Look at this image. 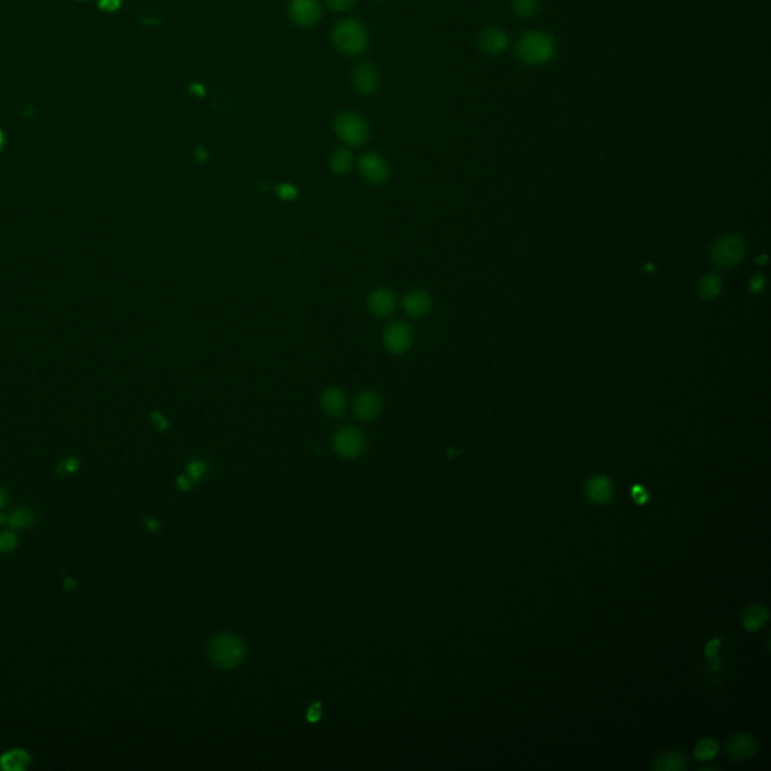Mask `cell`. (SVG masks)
<instances>
[{
	"label": "cell",
	"instance_id": "cell-1",
	"mask_svg": "<svg viewBox=\"0 0 771 771\" xmlns=\"http://www.w3.org/2000/svg\"><path fill=\"white\" fill-rule=\"evenodd\" d=\"M331 40L340 53L348 56L363 53L369 44L366 27L354 18L339 22L331 32Z\"/></svg>",
	"mask_w": 771,
	"mask_h": 771
},
{
	"label": "cell",
	"instance_id": "cell-2",
	"mask_svg": "<svg viewBox=\"0 0 771 771\" xmlns=\"http://www.w3.org/2000/svg\"><path fill=\"white\" fill-rule=\"evenodd\" d=\"M244 643L236 634L223 633L214 637L210 643V660L212 665L222 669L237 668L244 658Z\"/></svg>",
	"mask_w": 771,
	"mask_h": 771
},
{
	"label": "cell",
	"instance_id": "cell-3",
	"mask_svg": "<svg viewBox=\"0 0 771 771\" xmlns=\"http://www.w3.org/2000/svg\"><path fill=\"white\" fill-rule=\"evenodd\" d=\"M554 55V43L544 32H528L519 43L520 59L529 65H541L549 62Z\"/></svg>",
	"mask_w": 771,
	"mask_h": 771
},
{
	"label": "cell",
	"instance_id": "cell-4",
	"mask_svg": "<svg viewBox=\"0 0 771 771\" xmlns=\"http://www.w3.org/2000/svg\"><path fill=\"white\" fill-rule=\"evenodd\" d=\"M338 138L350 146L363 145L369 138L368 122L356 112H340L333 121Z\"/></svg>",
	"mask_w": 771,
	"mask_h": 771
},
{
	"label": "cell",
	"instance_id": "cell-5",
	"mask_svg": "<svg viewBox=\"0 0 771 771\" xmlns=\"http://www.w3.org/2000/svg\"><path fill=\"white\" fill-rule=\"evenodd\" d=\"M746 253V244L737 236L719 238L711 247V259L720 268H730L741 262Z\"/></svg>",
	"mask_w": 771,
	"mask_h": 771
},
{
	"label": "cell",
	"instance_id": "cell-6",
	"mask_svg": "<svg viewBox=\"0 0 771 771\" xmlns=\"http://www.w3.org/2000/svg\"><path fill=\"white\" fill-rule=\"evenodd\" d=\"M333 446L338 455L353 460L363 452L365 437L360 433V429L354 426H344L335 434Z\"/></svg>",
	"mask_w": 771,
	"mask_h": 771
},
{
	"label": "cell",
	"instance_id": "cell-7",
	"mask_svg": "<svg viewBox=\"0 0 771 771\" xmlns=\"http://www.w3.org/2000/svg\"><path fill=\"white\" fill-rule=\"evenodd\" d=\"M288 15L301 27H310L319 22L321 5L318 0H289Z\"/></svg>",
	"mask_w": 771,
	"mask_h": 771
},
{
	"label": "cell",
	"instance_id": "cell-8",
	"mask_svg": "<svg viewBox=\"0 0 771 771\" xmlns=\"http://www.w3.org/2000/svg\"><path fill=\"white\" fill-rule=\"evenodd\" d=\"M359 172L369 184H384L389 178V166L382 155L363 154L359 159Z\"/></svg>",
	"mask_w": 771,
	"mask_h": 771
},
{
	"label": "cell",
	"instance_id": "cell-9",
	"mask_svg": "<svg viewBox=\"0 0 771 771\" xmlns=\"http://www.w3.org/2000/svg\"><path fill=\"white\" fill-rule=\"evenodd\" d=\"M383 340L392 354H404L413 344V331L404 323H392L384 330Z\"/></svg>",
	"mask_w": 771,
	"mask_h": 771
},
{
	"label": "cell",
	"instance_id": "cell-10",
	"mask_svg": "<svg viewBox=\"0 0 771 771\" xmlns=\"http://www.w3.org/2000/svg\"><path fill=\"white\" fill-rule=\"evenodd\" d=\"M351 82H353L354 89L359 94L369 95L378 89L380 75L370 64H360L354 68L353 75H351Z\"/></svg>",
	"mask_w": 771,
	"mask_h": 771
},
{
	"label": "cell",
	"instance_id": "cell-11",
	"mask_svg": "<svg viewBox=\"0 0 771 771\" xmlns=\"http://www.w3.org/2000/svg\"><path fill=\"white\" fill-rule=\"evenodd\" d=\"M383 410V399L373 390H365L359 394L354 403V413L362 421H374Z\"/></svg>",
	"mask_w": 771,
	"mask_h": 771
},
{
	"label": "cell",
	"instance_id": "cell-12",
	"mask_svg": "<svg viewBox=\"0 0 771 771\" xmlns=\"http://www.w3.org/2000/svg\"><path fill=\"white\" fill-rule=\"evenodd\" d=\"M395 306H396L395 294L386 288L374 289L368 298V308L370 310V314L380 318L389 317L395 310Z\"/></svg>",
	"mask_w": 771,
	"mask_h": 771
},
{
	"label": "cell",
	"instance_id": "cell-13",
	"mask_svg": "<svg viewBox=\"0 0 771 771\" xmlns=\"http://www.w3.org/2000/svg\"><path fill=\"white\" fill-rule=\"evenodd\" d=\"M480 47L488 55H499L506 50L507 36L497 27H487L480 35Z\"/></svg>",
	"mask_w": 771,
	"mask_h": 771
},
{
	"label": "cell",
	"instance_id": "cell-14",
	"mask_svg": "<svg viewBox=\"0 0 771 771\" xmlns=\"http://www.w3.org/2000/svg\"><path fill=\"white\" fill-rule=\"evenodd\" d=\"M431 297H429L428 292L425 291H412L408 292V294L404 297V310L407 312V314L410 317H415V318H419V317H424L425 314H428V310L431 309Z\"/></svg>",
	"mask_w": 771,
	"mask_h": 771
},
{
	"label": "cell",
	"instance_id": "cell-15",
	"mask_svg": "<svg viewBox=\"0 0 771 771\" xmlns=\"http://www.w3.org/2000/svg\"><path fill=\"white\" fill-rule=\"evenodd\" d=\"M614 493L613 484L606 476H593L586 484V494L595 503L609 502Z\"/></svg>",
	"mask_w": 771,
	"mask_h": 771
},
{
	"label": "cell",
	"instance_id": "cell-16",
	"mask_svg": "<svg viewBox=\"0 0 771 771\" xmlns=\"http://www.w3.org/2000/svg\"><path fill=\"white\" fill-rule=\"evenodd\" d=\"M756 741L751 738L750 735H746V734H740V735H735L732 737L729 741H728V751L730 758H734L737 761H743V759H749L754 756L756 754Z\"/></svg>",
	"mask_w": 771,
	"mask_h": 771
},
{
	"label": "cell",
	"instance_id": "cell-17",
	"mask_svg": "<svg viewBox=\"0 0 771 771\" xmlns=\"http://www.w3.org/2000/svg\"><path fill=\"white\" fill-rule=\"evenodd\" d=\"M321 405L329 416L339 417L345 413L347 398L339 387H329L321 398Z\"/></svg>",
	"mask_w": 771,
	"mask_h": 771
},
{
	"label": "cell",
	"instance_id": "cell-18",
	"mask_svg": "<svg viewBox=\"0 0 771 771\" xmlns=\"http://www.w3.org/2000/svg\"><path fill=\"white\" fill-rule=\"evenodd\" d=\"M768 618H770L768 610L764 606H759V604L750 606L749 609H746L743 613H741V622H743L744 628L749 631H758L761 628H764L765 624L768 622Z\"/></svg>",
	"mask_w": 771,
	"mask_h": 771
},
{
	"label": "cell",
	"instance_id": "cell-19",
	"mask_svg": "<svg viewBox=\"0 0 771 771\" xmlns=\"http://www.w3.org/2000/svg\"><path fill=\"white\" fill-rule=\"evenodd\" d=\"M689 767L686 758L678 751H663L656 761H654L652 768L656 771H681Z\"/></svg>",
	"mask_w": 771,
	"mask_h": 771
},
{
	"label": "cell",
	"instance_id": "cell-20",
	"mask_svg": "<svg viewBox=\"0 0 771 771\" xmlns=\"http://www.w3.org/2000/svg\"><path fill=\"white\" fill-rule=\"evenodd\" d=\"M31 764V756L26 750L14 749L6 751L5 755L0 758V767L6 771H20L26 770Z\"/></svg>",
	"mask_w": 771,
	"mask_h": 771
},
{
	"label": "cell",
	"instance_id": "cell-21",
	"mask_svg": "<svg viewBox=\"0 0 771 771\" xmlns=\"http://www.w3.org/2000/svg\"><path fill=\"white\" fill-rule=\"evenodd\" d=\"M720 292H721V279L717 275L711 273V275L702 278L699 284V294L702 298L714 300L716 297H719Z\"/></svg>",
	"mask_w": 771,
	"mask_h": 771
},
{
	"label": "cell",
	"instance_id": "cell-22",
	"mask_svg": "<svg viewBox=\"0 0 771 771\" xmlns=\"http://www.w3.org/2000/svg\"><path fill=\"white\" fill-rule=\"evenodd\" d=\"M353 168V155L348 150H338L330 159V169L338 175H344Z\"/></svg>",
	"mask_w": 771,
	"mask_h": 771
},
{
	"label": "cell",
	"instance_id": "cell-23",
	"mask_svg": "<svg viewBox=\"0 0 771 771\" xmlns=\"http://www.w3.org/2000/svg\"><path fill=\"white\" fill-rule=\"evenodd\" d=\"M34 523V512L29 507H18L8 519L13 529H26Z\"/></svg>",
	"mask_w": 771,
	"mask_h": 771
},
{
	"label": "cell",
	"instance_id": "cell-24",
	"mask_svg": "<svg viewBox=\"0 0 771 771\" xmlns=\"http://www.w3.org/2000/svg\"><path fill=\"white\" fill-rule=\"evenodd\" d=\"M717 751H719L717 741L712 738H704L696 744L695 756L698 761H709L717 755Z\"/></svg>",
	"mask_w": 771,
	"mask_h": 771
},
{
	"label": "cell",
	"instance_id": "cell-25",
	"mask_svg": "<svg viewBox=\"0 0 771 771\" xmlns=\"http://www.w3.org/2000/svg\"><path fill=\"white\" fill-rule=\"evenodd\" d=\"M514 11L520 17H531L538 9L540 0H512Z\"/></svg>",
	"mask_w": 771,
	"mask_h": 771
},
{
	"label": "cell",
	"instance_id": "cell-26",
	"mask_svg": "<svg viewBox=\"0 0 771 771\" xmlns=\"http://www.w3.org/2000/svg\"><path fill=\"white\" fill-rule=\"evenodd\" d=\"M17 535L13 531H5L0 533V550L3 553H9L17 549Z\"/></svg>",
	"mask_w": 771,
	"mask_h": 771
},
{
	"label": "cell",
	"instance_id": "cell-27",
	"mask_svg": "<svg viewBox=\"0 0 771 771\" xmlns=\"http://www.w3.org/2000/svg\"><path fill=\"white\" fill-rule=\"evenodd\" d=\"M205 472H207V466H205L203 461L201 460H196V461H192L187 467V475L190 477L192 482H196V481H201Z\"/></svg>",
	"mask_w": 771,
	"mask_h": 771
},
{
	"label": "cell",
	"instance_id": "cell-28",
	"mask_svg": "<svg viewBox=\"0 0 771 771\" xmlns=\"http://www.w3.org/2000/svg\"><path fill=\"white\" fill-rule=\"evenodd\" d=\"M326 2H327V6L336 13L348 11V9H351L356 5V0H326Z\"/></svg>",
	"mask_w": 771,
	"mask_h": 771
},
{
	"label": "cell",
	"instance_id": "cell-29",
	"mask_svg": "<svg viewBox=\"0 0 771 771\" xmlns=\"http://www.w3.org/2000/svg\"><path fill=\"white\" fill-rule=\"evenodd\" d=\"M121 0H99V6L101 11L106 13H115L121 8Z\"/></svg>",
	"mask_w": 771,
	"mask_h": 771
},
{
	"label": "cell",
	"instance_id": "cell-30",
	"mask_svg": "<svg viewBox=\"0 0 771 771\" xmlns=\"http://www.w3.org/2000/svg\"><path fill=\"white\" fill-rule=\"evenodd\" d=\"M631 496H633L634 502L639 503V505L647 503V500H648V494H647L645 490H643V487H640V485H634V487H633Z\"/></svg>",
	"mask_w": 771,
	"mask_h": 771
},
{
	"label": "cell",
	"instance_id": "cell-31",
	"mask_svg": "<svg viewBox=\"0 0 771 771\" xmlns=\"http://www.w3.org/2000/svg\"><path fill=\"white\" fill-rule=\"evenodd\" d=\"M279 194H280V198L291 201V199H294L297 196V190H296V187H292V185H289V184H282V185H279Z\"/></svg>",
	"mask_w": 771,
	"mask_h": 771
},
{
	"label": "cell",
	"instance_id": "cell-32",
	"mask_svg": "<svg viewBox=\"0 0 771 771\" xmlns=\"http://www.w3.org/2000/svg\"><path fill=\"white\" fill-rule=\"evenodd\" d=\"M308 720L312 721V723H315L317 720L321 719V704H318V702H315L314 705H310L309 709H308V714H306Z\"/></svg>",
	"mask_w": 771,
	"mask_h": 771
},
{
	"label": "cell",
	"instance_id": "cell-33",
	"mask_svg": "<svg viewBox=\"0 0 771 771\" xmlns=\"http://www.w3.org/2000/svg\"><path fill=\"white\" fill-rule=\"evenodd\" d=\"M59 468H62V473H74L77 468H79V461L75 460V458H70V460L64 461Z\"/></svg>",
	"mask_w": 771,
	"mask_h": 771
},
{
	"label": "cell",
	"instance_id": "cell-34",
	"mask_svg": "<svg viewBox=\"0 0 771 771\" xmlns=\"http://www.w3.org/2000/svg\"><path fill=\"white\" fill-rule=\"evenodd\" d=\"M719 648H720V640H719V639L711 640V642L708 643V645H707V648H705L707 657H708V658H714V657L717 656Z\"/></svg>",
	"mask_w": 771,
	"mask_h": 771
},
{
	"label": "cell",
	"instance_id": "cell-35",
	"mask_svg": "<svg viewBox=\"0 0 771 771\" xmlns=\"http://www.w3.org/2000/svg\"><path fill=\"white\" fill-rule=\"evenodd\" d=\"M764 285H765V280L763 278L756 276V278L751 279V282H750V291L755 292V294H758V292L763 291Z\"/></svg>",
	"mask_w": 771,
	"mask_h": 771
},
{
	"label": "cell",
	"instance_id": "cell-36",
	"mask_svg": "<svg viewBox=\"0 0 771 771\" xmlns=\"http://www.w3.org/2000/svg\"><path fill=\"white\" fill-rule=\"evenodd\" d=\"M192 484H193V482L190 481V477H187V476H180V477H178V481H177V485L180 487V490H181V491H187V490H190Z\"/></svg>",
	"mask_w": 771,
	"mask_h": 771
},
{
	"label": "cell",
	"instance_id": "cell-37",
	"mask_svg": "<svg viewBox=\"0 0 771 771\" xmlns=\"http://www.w3.org/2000/svg\"><path fill=\"white\" fill-rule=\"evenodd\" d=\"M152 421H154V425L157 426L159 429H166V428H168V422H166V419H164L161 415H159V413H154V415H152Z\"/></svg>",
	"mask_w": 771,
	"mask_h": 771
},
{
	"label": "cell",
	"instance_id": "cell-38",
	"mask_svg": "<svg viewBox=\"0 0 771 771\" xmlns=\"http://www.w3.org/2000/svg\"><path fill=\"white\" fill-rule=\"evenodd\" d=\"M194 155H196V160L199 163H203L208 160V152L205 151V148H202V146H199V148H196V151H194Z\"/></svg>",
	"mask_w": 771,
	"mask_h": 771
},
{
	"label": "cell",
	"instance_id": "cell-39",
	"mask_svg": "<svg viewBox=\"0 0 771 771\" xmlns=\"http://www.w3.org/2000/svg\"><path fill=\"white\" fill-rule=\"evenodd\" d=\"M6 503H8V491L5 490V488L0 487V510L5 507Z\"/></svg>",
	"mask_w": 771,
	"mask_h": 771
},
{
	"label": "cell",
	"instance_id": "cell-40",
	"mask_svg": "<svg viewBox=\"0 0 771 771\" xmlns=\"http://www.w3.org/2000/svg\"><path fill=\"white\" fill-rule=\"evenodd\" d=\"M146 526H148V529L152 531V532H157L160 529V524L155 521L154 519H148L146 520Z\"/></svg>",
	"mask_w": 771,
	"mask_h": 771
},
{
	"label": "cell",
	"instance_id": "cell-41",
	"mask_svg": "<svg viewBox=\"0 0 771 771\" xmlns=\"http://www.w3.org/2000/svg\"><path fill=\"white\" fill-rule=\"evenodd\" d=\"M74 588H75V582H74L73 579H66V583H65V589H66L68 592H70V591H73Z\"/></svg>",
	"mask_w": 771,
	"mask_h": 771
},
{
	"label": "cell",
	"instance_id": "cell-42",
	"mask_svg": "<svg viewBox=\"0 0 771 771\" xmlns=\"http://www.w3.org/2000/svg\"><path fill=\"white\" fill-rule=\"evenodd\" d=\"M192 89H193V91H196L199 95H203V92H205V91H203V87H202L201 85H193V86H192Z\"/></svg>",
	"mask_w": 771,
	"mask_h": 771
},
{
	"label": "cell",
	"instance_id": "cell-43",
	"mask_svg": "<svg viewBox=\"0 0 771 771\" xmlns=\"http://www.w3.org/2000/svg\"><path fill=\"white\" fill-rule=\"evenodd\" d=\"M5 523H8V519L3 514H0V526H3Z\"/></svg>",
	"mask_w": 771,
	"mask_h": 771
},
{
	"label": "cell",
	"instance_id": "cell-44",
	"mask_svg": "<svg viewBox=\"0 0 771 771\" xmlns=\"http://www.w3.org/2000/svg\"><path fill=\"white\" fill-rule=\"evenodd\" d=\"M2 146H3V134L0 131V150H2Z\"/></svg>",
	"mask_w": 771,
	"mask_h": 771
}]
</instances>
